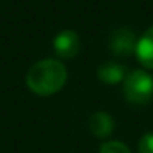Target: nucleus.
<instances>
[{
	"label": "nucleus",
	"mask_w": 153,
	"mask_h": 153,
	"mask_svg": "<svg viewBox=\"0 0 153 153\" xmlns=\"http://www.w3.org/2000/svg\"><path fill=\"white\" fill-rule=\"evenodd\" d=\"M138 153H153V132H148L138 140L137 143Z\"/></svg>",
	"instance_id": "9"
},
{
	"label": "nucleus",
	"mask_w": 153,
	"mask_h": 153,
	"mask_svg": "<svg viewBox=\"0 0 153 153\" xmlns=\"http://www.w3.org/2000/svg\"><path fill=\"white\" fill-rule=\"evenodd\" d=\"M123 96L133 105H143L153 99V76L143 69L127 74L123 81Z\"/></svg>",
	"instance_id": "2"
},
{
	"label": "nucleus",
	"mask_w": 153,
	"mask_h": 153,
	"mask_svg": "<svg viewBox=\"0 0 153 153\" xmlns=\"http://www.w3.org/2000/svg\"><path fill=\"white\" fill-rule=\"evenodd\" d=\"M68 71L61 61L48 58L35 63L27 73V86L40 96H51L66 84Z\"/></svg>",
	"instance_id": "1"
},
{
	"label": "nucleus",
	"mask_w": 153,
	"mask_h": 153,
	"mask_svg": "<svg viewBox=\"0 0 153 153\" xmlns=\"http://www.w3.org/2000/svg\"><path fill=\"white\" fill-rule=\"evenodd\" d=\"M115 128V123H114V119L109 115L107 112H102V110H97V112L91 114L89 117V130L94 137L97 138H105Z\"/></svg>",
	"instance_id": "7"
},
{
	"label": "nucleus",
	"mask_w": 153,
	"mask_h": 153,
	"mask_svg": "<svg viewBox=\"0 0 153 153\" xmlns=\"http://www.w3.org/2000/svg\"><path fill=\"white\" fill-rule=\"evenodd\" d=\"M99 153H132V152L122 142H105L100 146Z\"/></svg>",
	"instance_id": "8"
},
{
	"label": "nucleus",
	"mask_w": 153,
	"mask_h": 153,
	"mask_svg": "<svg viewBox=\"0 0 153 153\" xmlns=\"http://www.w3.org/2000/svg\"><path fill=\"white\" fill-rule=\"evenodd\" d=\"M97 77L104 84H120L127 77V68L117 61H105L97 68Z\"/></svg>",
	"instance_id": "5"
},
{
	"label": "nucleus",
	"mask_w": 153,
	"mask_h": 153,
	"mask_svg": "<svg viewBox=\"0 0 153 153\" xmlns=\"http://www.w3.org/2000/svg\"><path fill=\"white\" fill-rule=\"evenodd\" d=\"M135 46L137 38L130 28H119L112 31L109 40V50L115 56H130L132 53H135Z\"/></svg>",
	"instance_id": "4"
},
{
	"label": "nucleus",
	"mask_w": 153,
	"mask_h": 153,
	"mask_svg": "<svg viewBox=\"0 0 153 153\" xmlns=\"http://www.w3.org/2000/svg\"><path fill=\"white\" fill-rule=\"evenodd\" d=\"M53 50H54V53H56V56H59V58H64V59L74 58L81 50L79 35L74 30L59 31L53 40Z\"/></svg>",
	"instance_id": "3"
},
{
	"label": "nucleus",
	"mask_w": 153,
	"mask_h": 153,
	"mask_svg": "<svg viewBox=\"0 0 153 153\" xmlns=\"http://www.w3.org/2000/svg\"><path fill=\"white\" fill-rule=\"evenodd\" d=\"M135 54L143 68L153 71V27L143 31V35L138 38L135 46Z\"/></svg>",
	"instance_id": "6"
}]
</instances>
